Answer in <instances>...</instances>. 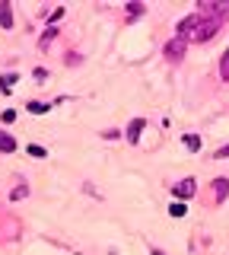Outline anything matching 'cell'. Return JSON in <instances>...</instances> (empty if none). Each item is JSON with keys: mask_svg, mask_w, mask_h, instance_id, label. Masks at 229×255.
Returning a JSON list of instances; mask_svg holds the SVG:
<instances>
[{"mask_svg": "<svg viewBox=\"0 0 229 255\" xmlns=\"http://www.w3.org/2000/svg\"><path fill=\"white\" fill-rule=\"evenodd\" d=\"M220 29V16H210V19H200L198 32H194V42H207V38H213Z\"/></svg>", "mask_w": 229, "mask_h": 255, "instance_id": "obj_1", "label": "cell"}, {"mask_svg": "<svg viewBox=\"0 0 229 255\" xmlns=\"http://www.w3.org/2000/svg\"><path fill=\"white\" fill-rule=\"evenodd\" d=\"M198 26H200V16H198V13L185 16V19H181V26H178V38L185 42L188 35H194V32H198Z\"/></svg>", "mask_w": 229, "mask_h": 255, "instance_id": "obj_2", "label": "cell"}, {"mask_svg": "<svg viewBox=\"0 0 229 255\" xmlns=\"http://www.w3.org/2000/svg\"><path fill=\"white\" fill-rule=\"evenodd\" d=\"M194 189H198V185H194V179H181L178 185H172L175 198H181V201H185V198H191V194H194Z\"/></svg>", "mask_w": 229, "mask_h": 255, "instance_id": "obj_3", "label": "cell"}, {"mask_svg": "<svg viewBox=\"0 0 229 255\" xmlns=\"http://www.w3.org/2000/svg\"><path fill=\"white\" fill-rule=\"evenodd\" d=\"M146 128L143 118H134L131 125H127V131H124V137H127V144H137V137H140V131Z\"/></svg>", "mask_w": 229, "mask_h": 255, "instance_id": "obj_4", "label": "cell"}, {"mask_svg": "<svg viewBox=\"0 0 229 255\" xmlns=\"http://www.w3.org/2000/svg\"><path fill=\"white\" fill-rule=\"evenodd\" d=\"M0 29H13V10L6 0H0Z\"/></svg>", "mask_w": 229, "mask_h": 255, "instance_id": "obj_5", "label": "cell"}, {"mask_svg": "<svg viewBox=\"0 0 229 255\" xmlns=\"http://www.w3.org/2000/svg\"><path fill=\"white\" fill-rule=\"evenodd\" d=\"M213 194H217V201H226V194H229V179L226 176L213 179Z\"/></svg>", "mask_w": 229, "mask_h": 255, "instance_id": "obj_6", "label": "cell"}, {"mask_svg": "<svg viewBox=\"0 0 229 255\" xmlns=\"http://www.w3.org/2000/svg\"><path fill=\"white\" fill-rule=\"evenodd\" d=\"M51 105L55 102H26V109H29L32 115H45V112H51Z\"/></svg>", "mask_w": 229, "mask_h": 255, "instance_id": "obj_7", "label": "cell"}, {"mask_svg": "<svg viewBox=\"0 0 229 255\" xmlns=\"http://www.w3.org/2000/svg\"><path fill=\"white\" fill-rule=\"evenodd\" d=\"M13 150H16V140H13L10 134L0 131V153H13Z\"/></svg>", "mask_w": 229, "mask_h": 255, "instance_id": "obj_8", "label": "cell"}, {"mask_svg": "<svg viewBox=\"0 0 229 255\" xmlns=\"http://www.w3.org/2000/svg\"><path fill=\"white\" fill-rule=\"evenodd\" d=\"M26 153H29L32 159H45V157H48V150H45V147H38V144H29V147H26Z\"/></svg>", "mask_w": 229, "mask_h": 255, "instance_id": "obj_9", "label": "cell"}, {"mask_svg": "<svg viewBox=\"0 0 229 255\" xmlns=\"http://www.w3.org/2000/svg\"><path fill=\"white\" fill-rule=\"evenodd\" d=\"M181 51H185V42H181V38H178V42H172L169 48H166V55H169L172 61H175V58H181Z\"/></svg>", "mask_w": 229, "mask_h": 255, "instance_id": "obj_10", "label": "cell"}, {"mask_svg": "<svg viewBox=\"0 0 229 255\" xmlns=\"http://www.w3.org/2000/svg\"><path fill=\"white\" fill-rule=\"evenodd\" d=\"M185 147H188L191 153H198V150H200V137H198V134H185Z\"/></svg>", "mask_w": 229, "mask_h": 255, "instance_id": "obj_11", "label": "cell"}, {"mask_svg": "<svg viewBox=\"0 0 229 255\" xmlns=\"http://www.w3.org/2000/svg\"><path fill=\"white\" fill-rule=\"evenodd\" d=\"M13 83H16V73H3V77H0V90L3 93H10Z\"/></svg>", "mask_w": 229, "mask_h": 255, "instance_id": "obj_12", "label": "cell"}, {"mask_svg": "<svg viewBox=\"0 0 229 255\" xmlns=\"http://www.w3.org/2000/svg\"><path fill=\"white\" fill-rule=\"evenodd\" d=\"M55 35H57V29H55V26H51V29L45 32L42 38H38V48H48V42H51V38H55Z\"/></svg>", "mask_w": 229, "mask_h": 255, "instance_id": "obj_13", "label": "cell"}, {"mask_svg": "<svg viewBox=\"0 0 229 255\" xmlns=\"http://www.w3.org/2000/svg\"><path fill=\"white\" fill-rule=\"evenodd\" d=\"M169 214H172V217H185V214H188V207H185V204H178V201H175V204L169 207Z\"/></svg>", "mask_w": 229, "mask_h": 255, "instance_id": "obj_14", "label": "cell"}, {"mask_svg": "<svg viewBox=\"0 0 229 255\" xmlns=\"http://www.w3.org/2000/svg\"><path fill=\"white\" fill-rule=\"evenodd\" d=\"M220 77H223V80H229V51L223 55V61H220Z\"/></svg>", "mask_w": 229, "mask_h": 255, "instance_id": "obj_15", "label": "cell"}, {"mask_svg": "<svg viewBox=\"0 0 229 255\" xmlns=\"http://www.w3.org/2000/svg\"><path fill=\"white\" fill-rule=\"evenodd\" d=\"M26 194H29V189H26V185H16L10 198H13V201H19V198H26Z\"/></svg>", "mask_w": 229, "mask_h": 255, "instance_id": "obj_16", "label": "cell"}, {"mask_svg": "<svg viewBox=\"0 0 229 255\" xmlns=\"http://www.w3.org/2000/svg\"><path fill=\"white\" fill-rule=\"evenodd\" d=\"M32 77L42 83V80H48V70H45V67H35V70H32Z\"/></svg>", "mask_w": 229, "mask_h": 255, "instance_id": "obj_17", "label": "cell"}, {"mask_svg": "<svg viewBox=\"0 0 229 255\" xmlns=\"http://www.w3.org/2000/svg\"><path fill=\"white\" fill-rule=\"evenodd\" d=\"M127 13H131V16H140V13H143V6H140V3H131V6H127Z\"/></svg>", "mask_w": 229, "mask_h": 255, "instance_id": "obj_18", "label": "cell"}, {"mask_svg": "<svg viewBox=\"0 0 229 255\" xmlns=\"http://www.w3.org/2000/svg\"><path fill=\"white\" fill-rule=\"evenodd\" d=\"M213 157H217V159H226V157H229V144H226V147H220V150L213 153Z\"/></svg>", "mask_w": 229, "mask_h": 255, "instance_id": "obj_19", "label": "cell"}, {"mask_svg": "<svg viewBox=\"0 0 229 255\" xmlns=\"http://www.w3.org/2000/svg\"><path fill=\"white\" fill-rule=\"evenodd\" d=\"M3 122H6V125H10V122H16V112H13V109H6V112H3Z\"/></svg>", "mask_w": 229, "mask_h": 255, "instance_id": "obj_20", "label": "cell"}, {"mask_svg": "<svg viewBox=\"0 0 229 255\" xmlns=\"http://www.w3.org/2000/svg\"><path fill=\"white\" fill-rule=\"evenodd\" d=\"M150 255H166V252H163V249H153V252H150Z\"/></svg>", "mask_w": 229, "mask_h": 255, "instance_id": "obj_21", "label": "cell"}]
</instances>
